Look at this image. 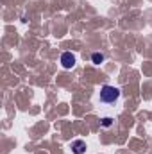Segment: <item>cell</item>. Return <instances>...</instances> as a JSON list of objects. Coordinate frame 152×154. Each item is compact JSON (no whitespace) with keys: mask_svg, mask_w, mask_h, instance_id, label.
Masks as SVG:
<instances>
[{"mask_svg":"<svg viewBox=\"0 0 152 154\" xmlns=\"http://www.w3.org/2000/svg\"><path fill=\"white\" fill-rule=\"evenodd\" d=\"M61 65H63V68H74V65H75V56H74L72 52H63V54H61Z\"/></svg>","mask_w":152,"mask_h":154,"instance_id":"2","label":"cell"},{"mask_svg":"<svg viewBox=\"0 0 152 154\" xmlns=\"http://www.w3.org/2000/svg\"><path fill=\"white\" fill-rule=\"evenodd\" d=\"M118 97H120V90L116 86L106 84L100 88V102L102 104H113L118 100Z\"/></svg>","mask_w":152,"mask_h":154,"instance_id":"1","label":"cell"},{"mask_svg":"<svg viewBox=\"0 0 152 154\" xmlns=\"http://www.w3.org/2000/svg\"><path fill=\"white\" fill-rule=\"evenodd\" d=\"M72 152L74 154H84L86 152V142H84V140H74V142H72Z\"/></svg>","mask_w":152,"mask_h":154,"instance_id":"3","label":"cell"},{"mask_svg":"<svg viewBox=\"0 0 152 154\" xmlns=\"http://www.w3.org/2000/svg\"><path fill=\"white\" fill-rule=\"evenodd\" d=\"M111 124H113V118H111V116H104V118H102V122H100V125H102V127H109Z\"/></svg>","mask_w":152,"mask_h":154,"instance_id":"5","label":"cell"},{"mask_svg":"<svg viewBox=\"0 0 152 154\" xmlns=\"http://www.w3.org/2000/svg\"><path fill=\"white\" fill-rule=\"evenodd\" d=\"M104 59H106V57H104V54H102V52H95V54L91 56V61H93L95 65H100V63H104Z\"/></svg>","mask_w":152,"mask_h":154,"instance_id":"4","label":"cell"}]
</instances>
